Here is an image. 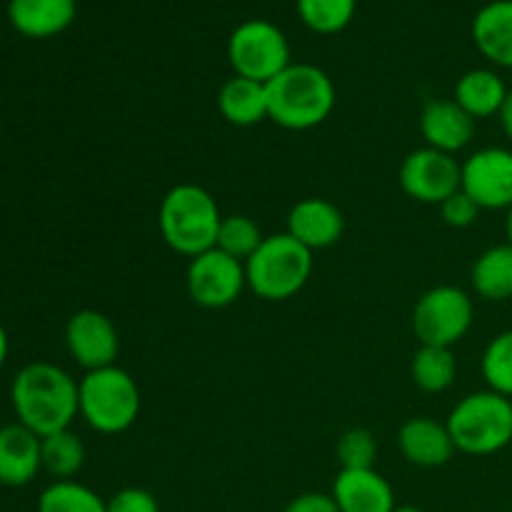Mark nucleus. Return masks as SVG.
I'll use <instances>...</instances> for the list:
<instances>
[{
    "mask_svg": "<svg viewBox=\"0 0 512 512\" xmlns=\"http://www.w3.org/2000/svg\"><path fill=\"white\" fill-rule=\"evenodd\" d=\"M10 403L20 425L38 438L60 433L80 415L78 380L53 363H30L10 385Z\"/></svg>",
    "mask_w": 512,
    "mask_h": 512,
    "instance_id": "1",
    "label": "nucleus"
},
{
    "mask_svg": "<svg viewBox=\"0 0 512 512\" xmlns=\"http://www.w3.org/2000/svg\"><path fill=\"white\" fill-rule=\"evenodd\" d=\"M335 83L323 68L290 63L268 83V113L285 130H313L330 118L335 108Z\"/></svg>",
    "mask_w": 512,
    "mask_h": 512,
    "instance_id": "2",
    "label": "nucleus"
},
{
    "mask_svg": "<svg viewBox=\"0 0 512 512\" xmlns=\"http://www.w3.org/2000/svg\"><path fill=\"white\" fill-rule=\"evenodd\" d=\"M223 213L218 200L195 183H180L165 193L158 208V228L165 245L185 258H198L215 248Z\"/></svg>",
    "mask_w": 512,
    "mask_h": 512,
    "instance_id": "3",
    "label": "nucleus"
},
{
    "mask_svg": "<svg viewBox=\"0 0 512 512\" xmlns=\"http://www.w3.org/2000/svg\"><path fill=\"white\" fill-rule=\"evenodd\" d=\"M313 263V250L300 245L293 235H265L260 248L245 260L248 290L268 303H283L308 285Z\"/></svg>",
    "mask_w": 512,
    "mask_h": 512,
    "instance_id": "4",
    "label": "nucleus"
},
{
    "mask_svg": "<svg viewBox=\"0 0 512 512\" xmlns=\"http://www.w3.org/2000/svg\"><path fill=\"white\" fill-rule=\"evenodd\" d=\"M445 425L458 453L495 455L512 443V400L495 390H478L450 410Z\"/></svg>",
    "mask_w": 512,
    "mask_h": 512,
    "instance_id": "5",
    "label": "nucleus"
},
{
    "mask_svg": "<svg viewBox=\"0 0 512 512\" xmlns=\"http://www.w3.org/2000/svg\"><path fill=\"white\" fill-rule=\"evenodd\" d=\"M80 418L100 435H120L140 415V388L120 365L90 370L78 380Z\"/></svg>",
    "mask_w": 512,
    "mask_h": 512,
    "instance_id": "6",
    "label": "nucleus"
},
{
    "mask_svg": "<svg viewBox=\"0 0 512 512\" xmlns=\"http://www.w3.org/2000/svg\"><path fill=\"white\" fill-rule=\"evenodd\" d=\"M228 63L240 78L268 85L290 65V43L270 20H245L228 38Z\"/></svg>",
    "mask_w": 512,
    "mask_h": 512,
    "instance_id": "7",
    "label": "nucleus"
},
{
    "mask_svg": "<svg viewBox=\"0 0 512 512\" xmlns=\"http://www.w3.org/2000/svg\"><path fill=\"white\" fill-rule=\"evenodd\" d=\"M475 305L463 288L435 285L418 298L413 308V333L420 345L453 348L473 328Z\"/></svg>",
    "mask_w": 512,
    "mask_h": 512,
    "instance_id": "8",
    "label": "nucleus"
},
{
    "mask_svg": "<svg viewBox=\"0 0 512 512\" xmlns=\"http://www.w3.org/2000/svg\"><path fill=\"white\" fill-rule=\"evenodd\" d=\"M185 288H188L190 300L200 308H228L248 288L245 263L230 258L218 248L200 253L198 258L190 260L188 273H185Z\"/></svg>",
    "mask_w": 512,
    "mask_h": 512,
    "instance_id": "9",
    "label": "nucleus"
},
{
    "mask_svg": "<svg viewBox=\"0 0 512 512\" xmlns=\"http://www.w3.org/2000/svg\"><path fill=\"white\" fill-rule=\"evenodd\" d=\"M400 188L408 198L425 205H440L458 193L463 183V163L435 148H418L400 165Z\"/></svg>",
    "mask_w": 512,
    "mask_h": 512,
    "instance_id": "10",
    "label": "nucleus"
},
{
    "mask_svg": "<svg viewBox=\"0 0 512 512\" xmlns=\"http://www.w3.org/2000/svg\"><path fill=\"white\" fill-rule=\"evenodd\" d=\"M460 190L478 203L480 210H508L512 205V150L480 148L463 163Z\"/></svg>",
    "mask_w": 512,
    "mask_h": 512,
    "instance_id": "11",
    "label": "nucleus"
},
{
    "mask_svg": "<svg viewBox=\"0 0 512 512\" xmlns=\"http://www.w3.org/2000/svg\"><path fill=\"white\" fill-rule=\"evenodd\" d=\"M65 348L70 358L90 373V370L115 365L120 353V335L113 320L93 308L78 310L65 325Z\"/></svg>",
    "mask_w": 512,
    "mask_h": 512,
    "instance_id": "12",
    "label": "nucleus"
},
{
    "mask_svg": "<svg viewBox=\"0 0 512 512\" xmlns=\"http://www.w3.org/2000/svg\"><path fill=\"white\" fill-rule=\"evenodd\" d=\"M288 235L308 250L333 248L345 233V218L335 203L325 198H303L290 208Z\"/></svg>",
    "mask_w": 512,
    "mask_h": 512,
    "instance_id": "13",
    "label": "nucleus"
},
{
    "mask_svg": "<svg viewBox=\"0 0 512 512\" xmlns=\"http://www.w3.org/2000/svg\"><path fill=\"white\" fill-rule=\"evenodd\" d=\"M478 120L465 113L455 100H430L420 113V133L425 145L443 153H460L475 138Z\"/></svg>",
    "mask_w": 512,
    "mask_h": 512,
    "instance_id": "14",
    "label": "nucleus"
},
{
    "mask_svg": "<svg viewBox=\"0 0 512 512\" xmlns=\"http://www.w3.org/2000/svg\"><path fill=\"white\" fill-rule=\"evenodd\" d=\"M340 512H393V485L375 468L340 470L330 493Z\"/></svg>",
    "mask_w": 512,
    "mask_h": 512,
    "instance_id": "15",
    "label": "nucleus"
},
{
    "mask_svg": "<svg viewBox=\"0 0 512 512\" xmlns=\"http://www.w3.org/2000/svg\"><path fill=\"white\" fill-rule=\"evenodd\" d=\"M398 445L403 458L410 465H418V468H440V465L450 463L453 455L458 453L453 438H450L448 425L425 418V415L410 418L400 428Z\"/></svg>",
    "mask_w": 512,
    "mask_h": 512,
    "instance_id": "16",
    "label": "nucleus"
},
{
    "mask_svg": "<svg viewBox=\"0 0 512 512\" xmlns=\"http://www.w3.org/2000/svg\"><path fill=\"white\" fill-rule=\"evenodd\" d=\"M40 470L43 460L38 435L20 423L0 428V485L23 488L38 478Z\"/></svg>",
    "mask_w": 512,
    "mask_h": 512,
    "instance_id": "17",
    "label": "nucleus"
},
{
    "mask_svg": "<svg viewBox=\"0 0 512 512\" xmlns=\"http://www.w3.org/2000/svg\"><path fill=\"white\" fill-rule=\"evenodd\" d=\"M78 15V0H8V20L33 40L65 33Z\"/></svg>",
    "mask_w": 512,
    "mask_h": 512,
    "instance_id": "18",
    "label": "nucleus"
},
{
    "mask_svg": "<svg viewBox=\"0 0 512 512\" xmlns=\"http://www.w3.org/2000/svg\"><path fill=\"white\" fill-rule=\"evenodd\" d=\"M473 43L493 65L512 68V0H490L475 13Z\"/></svg>",
    "mask_w": 512,
    "mask_h": 512,
    "instance_id": "19",
    "label": "nucleus"
},
{
    "mask_svg": "<svg viewBox=\"0 0 512 512\" xmlns=\"http://www.w3.org/2000/svg\"><path fill=\"white\" fill-rule=\"evenodd\" d=\"M218 110L230 125L253 128L270 118L268 113V85L258 80L233 75L218 90Z\"/></svg>",
    "mask_w": 512,
    "mask_h": 512,
    "instance_id": "20",
    "label": "nucleus"
},
{
    "mask_svg": "<svg viewBox=\"0 0 512 512\" xmlns=\"http://www.w3.org/2000/svg\"><path fill=\"white\" fill-rule=\"evenodd\" d=\"M508 93V85L495 70L473 68L458 78L453 100L475 120H485L500 115L505 100H508Z\"/></svg>",
    "mask_w": 512,
    "mask_h": 512,
    "instance_id": "21",
    "label": "nucleus"
},
{
    "mask_svg": "<svg viewBox=\"0 0 512 512\" xmlns=\"http://www.w3.org/2000/svg\"><path fill=\"white\" fill-rule=\"evenodd\" d=\"M473 290L483 300L503 303L512 298V245H493L473 263Z\"/></svg>",
    "mask_w": 512,
    "mask_h": 512,
    "instance_id": "22",
    "label": "nucleus"
},
{
    "mask_svg": "<svg viewBox=\"0 0 512 512\" xmlns=\"http://www.w3.org/2000/svg\"><path fill=\"white\" fill-rule=\"evenodd\" d=\"M410 378L423 393H445L458 378V360H455L453 348L420 345L410 360Z\"/></svg>",
    "mask_w": 512,
    "mask_h": 512,
    "instance_id": "23",
    "label": "nucleus"
},
{
    "mask_svg": "<svg viewBox=\"0 0 512 512\" xmlns=\"http://www.w3.org/2000/svg\"><path fill=\"white\" fill-rule=\"evenodd\" d=\"M40 460L55 480H75L85 465V445L70 428L60 430L40 438Z\"/></svg>",
    "mask_w": 512,
    "mask_h": 512,
    "instance_id": "24",
    "label": "nucleus"
},
{
    "mask_svg": "<svg viewBox=\"0 0 512 512\" xmlns=\"http://www.w3.org/2000/svg\"><path fill=\"white\" fill-rule=\"evenodd\" d=\"M38 512H108V503L78 480H55L40 493Z\"/></svg>",
    "mask_w": 512,
    "mask_h": 512,
    "instance_id": "25",
    "label": "nucleus"
},
{
    "mask_svg": "<svg viewBox=\"0 0 512 512\" xmlns=\"http://www.w3.org/2000/svg\"><path fill=\"white\" fill-rule=\"evenodd\" d=\"M300 20L318 35H335L350 25L358 0H295Z\"/></svg>",
    "mask_w": 512,
    "mask_h": 512,
    "instance_id": "26",
    "label": "nucleus"
},
{
    "mask_svg": "<svg viewBox=\"0 0 512 512\" xmlns=\"http://www.w3.org/2000/svg\"><path fill=\"white\" fill-rule=\"evenodd\" d=\"M263 240H265L263 230H260V225L255 223L250 215H223V220H220L218 240H215V248L223 250V253L230 255V258L245 263V260L260 248Z\"/></svg>",
    "mask_w": 512,
    "mask_h": 512,
    "instance_id": "27",
    "label": "nucleus"
},
{
    "mask_svg": "<svg viewBox=\"0 0 512 512\" xmlns=\"http://www.w3.org/2000/svg\"><path fill=\"white\" fill-rule=\"evenodd\" d=\"M480 370H483L488 390H495V393L512 400V330L498 333L490 340L483 353Z\"/></svg>",
    "mask_w": 512,
    "mask_h": 512,
    "instance_id": "28",
    "label": "nucleus"
},
{
    "mask_svg": "<svg viewBox=\"0 0 512 512\" xmlns=\"http://www.w3.org/2000/svg\"><path fill=\"white\" fill-rule=\"evenodd\" d=\"M335 455H338L343 470L373 468L378 460V440L368 428H350L338 438Z\"/></svg>",
    "mask_w": 512,
    "mask_h": 512,
    "instance_id": "29",
    "label": "nucleus"
},
{
    "mask_svg": "<svg viewBox=\"0 0 512 512\" xmlns=\"http://www.w3.org/2000/svg\"><path fill=\"white\" fill-rule=\"evenodd\" d=\"M480 213H483V210L478 208V203H475L465 190H458V193L450 195L445 203H440V215H443L445 225H450V228H470V225L478 220Z\"/></svg>",
    "mask_w": 512,
    "mask_h": 512,
    "instance_id": "30",
    "label": "nucleus"
},
{
    "mask_svg": "<svg viewBox=\"0 0 512 512\" xmlns=\"http://www.w3.org/2000/svg\"><path fill=\"white\" fill-rule=\"evenodd\" d=\"M108 512H160V503L150 490L123 488L108 500Z\"/></svg>",
    "mask_w": 512,
    "mask_h": 512,
    "instance_id": "31",
    "label": "nucleus"
},
{
    "mask_svg": "<svg viewBox=\"0 0 512 512\" xmlns=\"http://www.w3.org/2000/svg\"><path fill=\"white\" fill-rule=\"evenodd\" d=\"M285 512H340L330 493H303L288 503Z\"/></svg>",
    "mask_w": 512,
    "mask_h": 512,
    "instance_id": "32",
    "label": "nucleus"
},
{
    "mask_svg": "<svg viewBox=\"0 0 512 512\" xmlns=\"http://www.w3.org/2000/svg\"><path fill=\"white\" fill-rule=\"evenodd\" d=\"M498 120H500V125H503V133L512 140V90L508 93V100H505L503 110H500Z\"/></svg>",
    "mask_w": 512,
    "mask_h": 512,
    "instance_id": "33",
    "label": "nucleus"
},
{
    "mask_svg": "<svg viewBox=\"0 0 512 512\" xmlns=\"http://www.w3.org/2000/svg\"><path fill=\"white\" fill-rule=\"evenodd\" d=\"M8 350H10L8 333H5V328H3V325H0V370H3L5 360H8Z\"/></svg>",
    "mask_w": 512,
    "mask_h": 512,
    "instance_id": "34",
    "label": "nucleus"
},
{
    "mask_svg": "<svg viewBox=\"0 0 512 512\" xmlns=\"http://www.w3.org/2000/svg\"><path fill=\"white\" fill-rule=\"evenodd\" d=\"M505 233H508V243L512 245V205L508 208V218H505Z\"/></svg>",
    "mask_w": 512,
    "mask_h": 512,
    "instance_id": "35",
    "label": "nucleus"
},
{
    "mask_svg": "<svg viewBox=\"0 0 512 512\" xmlns=\"http://www.w3.org/2000/svg\"><path fill=\"white\" fill-rule=\"evenodd\" d=\"M393 512H425V510L415 508V505H398V508H395Z\"/></svg>",
    "mask_w": 512,
    "mask_h": 512,
    "instance_id": "36",
    "label": "nucleus"
}]
</instances>
